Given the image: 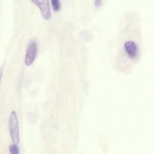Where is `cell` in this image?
<instances>
[{"instance_id": "cell-1", "label": "cell", "mask_w": 154, "mask_h": 154, "mask_svg": "<svg viewBox=\"0 0 154 154\" xmlns=\"http://www.w3.org/2000/svg\"><path fill=\"white\" fill-rule=\"evenodd\" d=\"M9 129L11 139L14 144L17 146L19 142L18 122L14 111H12L10 115Z\"/></svg>"}, {"instance_id": "cell-2", "label": "cell", "mask_w": 154, "mask_h": 154, "mask_svg": "<svg viewBox=\"0 0 154 154\" xmlns=\"http://www.w3.org/2000/svg\"><path fill=\"white\" fill-rule=\"evenodd\" d=\"M40 8L42 17L45 20L51 17V13L48 0H31Z\"/></svg>"}, {"instance_id": "cell-3", "label": "cell", "mask_w": 154, "mask_h": 154, "mask_svg": "<svg viewBox=\"0 0 154 154\" xmlns=\"http://www.w3.org/2000/svg\"><path fill=\"white\" fill-rule=\"evenodd\" d=\"M37 51V46L35 42H32L30 44L26 54L25 63L27 65H31L34 61Z\"/></svg>"}, {"instance_id": "cell-4", "label": "cell", "mask_w": 154, "mask_h": 154, "mask_svg": "<svg viewBox=\"0 0 154 154\" xmlns=\"http://www.w3.org/2000/svg\"><path fill=\"white\" fill-rule=\"evenodd\" d=\"M125 50L129 55L131 57H135L137 51V47L135 44L132 41H128L124 45Z\"/></svg>"}, {"instance_id": "cell-5", "label": "cell", "mask_w": 154, "mask_h": 154, "mask_svg": "<svg viewBox=\"0 0 154 154\" xmlns=\"http://www.w3.org/2000/svg\"><path fill=\"white\" fill-rule=\"evenodd\" d=\"M51 1L54 10L56 11H58L60 7L59 0H51Z\"/></svg>"}, {"instance_id": "cell-6", "label": "cell", "mask_w": 154, "mask_h": 154, "mask_svg": "<svg viewBox=\"0 0 154 154\" xmlns=\"http://www.w3.org/2000/svg\"><path fill=\"white\" fill-rule=\"evenodd\" d=\"M9 150L12 154H18L19 153V149L17 145L15 144L11 145L10 146Z\"/></svg>"}, {"instance_id": "cell-7", "label": "cell", "mask_w": 154, "mask_h": 154, "mask_svg": "<svg viewBox=\"0 0 154 154\" xmlns=\"http://www.w3.org/2000/svg\"><path fill=\"white\" fill-rule=\"evenodd\" d=\"M102 0H95L94 4L95 7L97 8L99 7L101 3Z\"/></svg>"}, {"instance_id": "cell-8", "label": "cell", "mask_w": 154, "mask_h": 154, "mask_svg": "<svg viewBox=\"0 0 154 154\" xmlns=\"http://www.w3.org/2000/svg\"><path fill=\"white\" fill-rule=\"evenodd\" d=\"M3 72V69L2 68H0V82L1 79Z\"/></svg>"}]
</instances>
